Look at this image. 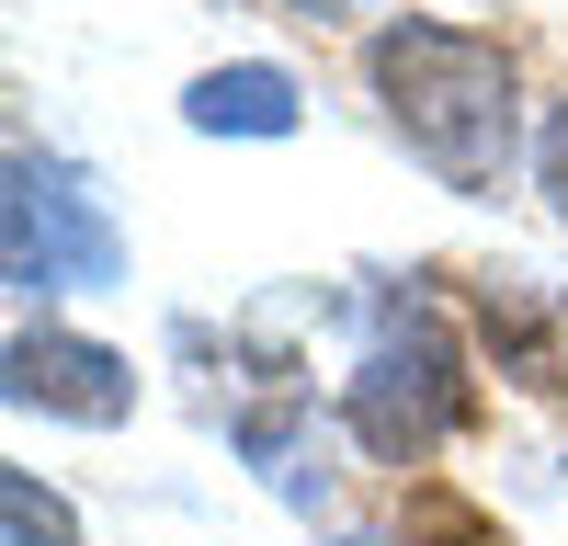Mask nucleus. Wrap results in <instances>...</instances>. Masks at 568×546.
<instances>
[{
  "instance_id": "1",
  "label": "nucleus",
  "mask_w": 568,
  "mask_h": 546,
  "mask_svg": "<svg viewBox=\"0 0 568 546\" xmlns=\"http://www.w3.org/2000/svg\"><path fill=\"white\" fill-rule=\"evenodd\" d=\"M364 80H375V114L398 125V149L444 194H500L511 182V160H524V69H511L500 34L398 12V23H375Z\"/></svg>"
},
{
  "instance_id": "2",
  "label": "nucleus",
  "mask_w": 568,
  "mask_h": 546,
  "mask_svg": "<svg viewBox=\"0 0 568 546\" xmlns=\"http://www.w3.org/2000/svg\"><path fill=\"white\" fill-rule=\"evenodd\" d=\"M466 410H478V376H466V342L433 296H398L375 318V342L342 387V422L375 467H420V455H444L466 433Z\"/></svg>"
},
{
  "instance_id": "3",
  "label": "nucleus",
  "mask_w": 568,
  "mask_h": 546,
  "mask_svg": "<svg viewBox=\"0 0 568 546\" xmlns=\"http://www.w3.org/2000/svg\"><path fill=\"white\" fill-rule=\"evenodd\" d=\"M0 262L12 296H91L125 285V228L91 194V171L58 149H12V205H0Z\"/></svg>"
},
{
  "instance_id": "4",
  "label": "nucleus",
  "mask_w": 568,
  "mask_h": 546,
  "mask_svg": "<svg viewBox=\"0 0 568 546\" xmlns=\"http://www.w3.org/2000/svg\"><path fill=\"white\" fill-rule=\"evenodd\" d=\"M12 410L114 433L125 410H136V364L103 353V342H80V331H12Z\"/></svg>"
},
{
  "instance_id": "5",
  "label": "nucleus",
  "mask_w": 568,
  "mask_h": 546,
  "mask_svg": "<svg viewBox=\"0 0 568 546\" xmlns=\"http://www.w3.org/2000/svg\"><path fill=\"white\" fill-rule=\"evenodd\" d=\"M478 342L511 387L535 398H568V285H546V273H489L478 285Z\"/></svg>"
},
{
  "instance_id": "6",
  "label": "nucleus",
  "mask_w": 568,
  "mask_h": 546,
  "mask_svg": "<svg viewBox=\"0 0 568 546\" xmlns=\"http://www.w3.org/2000/svg\"><path fill=\"white\" fill-rule=\"evenodd\" d=\"M182 125L194 136H296V80L273 58H240V69H205L182 91Z\"/></svg>"
},
{
  "instance_id": "7",
  "label": "nucleus",
  "mask_w": 568,
  "mask_h": 546,
  "mask_svg": "<svg viewBox=\"0 0 568 546\" xmlns=\"http://www.w3.org/2000/svg\"><path fill=\"white\" fill-rule=\"evenodd\" d=\"M0 513H12V546H80V513H69L58 489H34V467H12Z\"/></svg>"
},
{
  "instance_id": "8",
  "label": "nucleus",
  "mask_w": 568,
  "mask_h": 546,
  "mask_svg": "<svg viewBox=\"0 0 568 546\" xmlns=\"http://www.w3.org/2000/svg\"><path fill=\"white\" fill-rule=\"evenodd\" d=\"M535 182H546V205H557V228H568V103H557L546 136H535Z\"/></svg>"
},
{
  "instance_id": "9",
  "label": "nucleus",
  "mask_w": 568,
  "mask_h": 546,
  "mask_svg": "<svg viewBox=\"0 0 568 546\" xmlns=\"http://www.w3.org/2000/svg\"><path fill=\"white\" fill-rule=\"evenodd\" d=\"M284 12H307V23H342V12H364V0H284Z\"/></svg>"
}]
</instances>
